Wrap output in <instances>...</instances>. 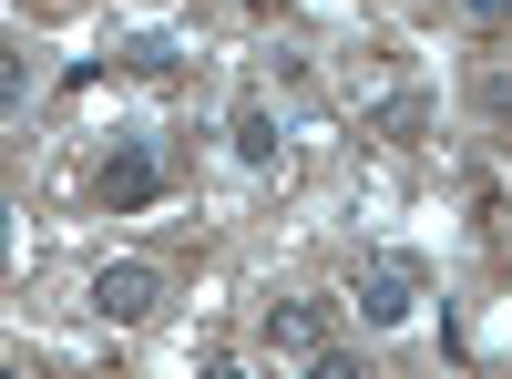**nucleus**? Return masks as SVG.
I'll return each mask as SVG.
<instances>
[{"mask_svg": "<svg viewBox=\"0 0 512 379\" xmlns=\"http://www.w3.org/2000/svg\"><path fill=\"white\" fill-rule=\"evenodd\" d=\"M256 349H267L277 369H338V339H328V308L318 298H267Z\"/></svg>", "mask_w": 512, "mask_h": 379, "instance_id": "nucleus-1", "label": "nucleus"}, {"mask_svg": "<svg viewBox=\"0 0 512 379\" xmlns=\"http://www.w3.org/2000/svg\"><path fill=\"white\" fill-rule=\"evenodd\" d=\"M349 298H359V318H369V328H400V318L420 308V257H400V246H379V257H359Z\"/></svg>", "mask_w": 512, "mask_h": 379, "instance_id": "nucleus-2", "label": "nucleus"}, {"mask_svg": "<svg viewBox=\"0 0 512 379\" xmlns=\"http://www.w3.org/2000/svg\"><path fill=\"white\" fill-rule=\"evenodd\" d=\"M164 195V154L134 134V144H113L103 154V205H113V216H144V205Z\"/></svg>", "mask_w": 512, "mask_h": 379, "instance_id": "nucleus-3", "label": "nucleus"}, {"mask_svg": "<svg viewBox=\"0 0 512 379\" xmlns=\"http://www.w3.org/2000/svg\"><path fill=\"white\" fill-rule=\"evenodd\" d=\"M154 298H164V277H154V267H134V257L93 277V318H103V328H144V318H154Z\"/></svg>", "mask_w": 512, "mask_h": 379, "instance_id": "nucleus-4", "label": "nucleus"}, {"mask_svg": "<svg viewBox=\"0 0 512 379\" xmlns=\"http://www.w3.org/2000/svg\"><path fill=\"white\" fill-rule=\"evenodd\" d=\"M349 103H369L379 123H390V134H420V93H410L390 62H359V72H349Z\"/></svg>", "mask_w": 512, "mask_h": 379, "instance_id": "nucleus-5", "label": "nucleus"}, {"mask_svg": "<svg viewBox=\"0 0 512 379\" xmlns=\"http://www.w3.org/2000/svg\"><path fill=\"white\" fill-rule=\"evenodd\" d=\"M236 164H277V144H287V113H277V93H256V103H236Z\"/></svg>", "mask_w": 512, "mask_h": 379, "instance_id": "nucleus-6", "label": "nucleus"}, {"mask_svg": "<svg viewBox=\"0 0 512 379\" xmlns=\"http://www.w3.org/2000/svg\"><path fill=\"white\" fill-rule=\"evenodd\" d=\"M0 103H11V123L31 113V52H11V62H0Z\"/></svg>", "mask_w": 512, "mask_h": 379, "instance_id": "nucleus-7", "label": "nucleus"}, {"mask_svg": "<svg viewBox=\"0 0 512 379\" xmlns=\"http://www.w3.org/2000/svg\"><path fill=\"white\" fill-rule=\"evenodd\" d=\"M472 93H482V113H512V72H502V62H482V72H472Z\"/></svg>", "mask_w": 512, "mask_h": 379, "instance_id": "nucleus-8", "label": "nucleus"}, {"mask_svg": "<svg viewBox=\"0 0 512 379\" xmlns=\"http://www.w3.org/2000/svg\"><path fill=\"white\" fill-rule=\"evenodd\" d=\"M461 11H472V21H512V0H461Z\"/></svg>", "mask_w": 512, "mask_h": 379, "instance_id": "nucleus-9", "label": "nucleus"}, {"mask_svg": "<svg viewBox=\"0 0 512 379\" xmlns=\"http://www.w3.org/2000/svg\"><path fill=\"white\" fill-rule=\"evenodd\" d=\"M246 11H277V0H246Z\"/></svg>", "mask_w": 512, "mask_h": 379, "instance_id": "nucleus-10", "label": "nucleus"}]
</instances>
